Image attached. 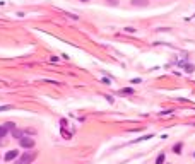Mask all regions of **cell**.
I'll return each instance as SVG.
<instances>
[{"label":"cell","mask_w":195,"mask_h":164,"mask_svg":"<svg viewBox=\"0 0 195 164\" xmlns=\"http://www.w3.org/2000/svg\"><path fill=\"white\" fill-rule=\"evenodd\" d=\"M5 109H11V106H0V111H5Z\"/></svg>","instance_id":"12"},{"label":"cell","mask_w":195,"mask_h":164,"mask_svg":"<svg viewBox=\"0 0 195 164\" xmlns=\"http://www.w3.org/2000/svg\"><path fill=\"white\" fill-rule=\"evenodd\" d=\"M17 156H19V150H9V152L5 154V157H4V159L7 161V162H9V161L15 159V157H17Z\"/></svg>","instance_id":"3"},{"label":"cell","mask_w":195,"mask_h":164,"mask_svg":"<svg viewBox=\"0 0 195 164\" xmlns=\"http://www.w3.org/2000/svg\"><path fill=\"white\" fill-rule=\"evenodd\" d=\"M34 157H36V154L34 152H24V156L19 157L15 164H31L34 161Z\"/></svg>","instance_id":"1"},{"label":"cell","mask_w":195,"mask_h":164,"mask_svg":"<svg viewBox=\"0 0 195 164\" xmlns=\"http://www.w3.org/2000/svg\"><path fill=\"white\" fill-rule=\"evenodd\" d=\"M4 127H5V128H7V130H15V125H14V123H12V121H7V123H5V125H4Z\"/></svg>","instance_id":"8"},{"label":"cell","mask_w":195,"mask_h":164,"mask_svg":"<svg viewBox=\"0 0 195 164\" xmlns=\"http://www.w3.org/2000/svg\"><path fill=\"white\" fill-rule=\"evenodd\" d=\"M7 132H9V130L4 127V125H2V127H0V139H4L5 135H7Z\"/></svg>","instance_id":"7"},{"label":"cell","mask_w":195,"mask_h":164,"mask_svg":"<svg viewBox=\"0 0 195 164\" xmlns=\"http://www.w3.org/2000/svg\"><path fill=\"white\" fill-rule=\"evenodd\" d=\"M132 5H147V0H132Z\"/></svg>","instance_id":"6"},{"label":"cell","mask_w":195,"mask_h":164,"mask_svg":"<svg viewBox=\"0 0 195 164\" xmlns=\"http://www.w3.org/2000/svg\"><path fill=\"white\" fill-rule=\"evenodd\" d=\"M164 159H166V156L161 152V154L158 156V159H156V164H164Z\"/></svg>","instance_id":"4"},{"label":"cell","mask_w":195,"mask_h":164,"mask_svg":"<svg viewBox=\"0 0 195 164\" xmlns=\"http://www.w3.org/2000/svg\"><path fill=\"white\" fill-rule=\"evenodd\" d=\"M181 147H183V144H181V142H178L176 145L173 147V152H175V154H180V152H181Z\"/></svg>","instance_id":"5"},{"label":"cell","mask_w":195,"mask_h":164,"mask_svg":"<svg viewBox=\"0 0 195 164\" xmlns=\"http://www.w3.org/2000/svg\"><path fill=\"white\" fill-rule=\"evenodd\" d=\"M193 69H195L193 65H185V70H187V72H193Z\"/></svg>","instance_id":"11"},{"label":"cell","mask_w":195,"mask_h":164,"mask_svg":"<svg viewBox=\"0 0 195 164\" xmlns=\"http://www.w3.org/2000/svg\"><path fill=\"white\" fill-rule=\"evenodd\" d=\"M82 2H87V0H82Z\"/></svg>","instance_id":"13"},{"label":"cell","mask_w":195,"mask_h":164,"mask_svg":"<svg viewBox=\"0 0 195 164\" xmlns=\"http://www.w3.org/2000/svg\"><path fill=\"white\" fill-rule=\"evenodd\" d=\"M121 94H134V89H130V87H125V89H121Z\"/></svg>","instance_id":"9"},{"label":"cell","mask_w":195,"mask_h":164,"mask_svg":"<svg viewBox=\"0 0 195 164\" xmlns=\"http://www.w3.org/2000/svg\"><path fill=\"white\" fill-rule=\"evenodd\" d=\"M22 135H24V132H21V130H14V137H15V139H22Z\"/></svg>","instance_id":"10"},{"label":"cell","mask_w":195,"mask_h":164,"mask_svg":"<svg viewBox=\"0 0 195 164\" xmlns=\"http://www.w3.org/2000/svg\"><path fill=\"white\" fill-rule=\"evenodd\" d=\"M19 144H21V147H24V149H33L34 147V140L29 139V137H22V139H19Z\"/></svg>","instance_id":"2"}]
</instances>
